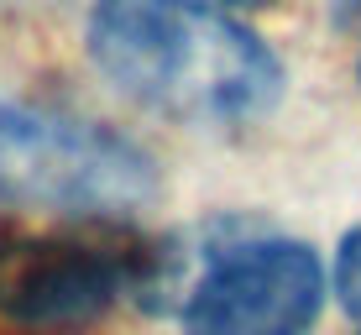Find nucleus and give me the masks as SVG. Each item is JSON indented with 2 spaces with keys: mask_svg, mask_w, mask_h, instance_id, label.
<instances>
[{
  "mask_svg": "<svg viewBox=\"0 0 361 335\" xmlns=\"http://www.w3.org/2000/svg\"><path fill=\"white\" fill-rule=\"evenodd\" d=\"M325 304V262L304 241L220 252L183 304V335H304Z\"/></svg>",
  "mask_w": 361,
  "mask_h": 335,
  "instance_id": "20e7f679",
  "label": "nucleus"
},
{
  "mask_svg": "<svg viewBox=\"0 0 361 335\" xmlns=\"http://www.w3.org/2000/svg\"><path fill=\"white\" fill-rule=\"evenodd\" d=\"M152 252L99 231H0V315L27 330L84 325L147 278Z\"/></svg>",
  "mask_w": 361,
  "mask_h": 335,
  "instance_id": "7ed1b4c3",
  "label": "nucleus"
},
{
  "mask_svg": "<svg viewBox=\"0 0 361 335\" xmlns=\"http://www.w3.org/2000/svg\"><path fill=\"white\" fill-rule=\"evenodd\" d=\"M335 299H341V309L361 325V226L341 236V246H335Z\"/></svg>",
  "mask_w": 361,
  "mask_h": 335,
  "instance_id": "39448f33",
  "label": "nucleus"
},
{
  "mask_svg": "<svg viewBox=\"0 0 361 335\" xmlns=\"http://www.w3.org/2000/svg\"><path fill=\"white\" fill-rule=\"evenodd\" d=\"M356 73H361V63H356Z\"/></svg>",
  "mask_w": 361,
  "mask_h": 335,
  "instance_id": "6e6552de",
  "label": "nucleus"
},
{
  "mask_svg": "<svg viewBox=\"0 0 361 335\" xmlns=\"http://www.w3.org/2000/svg\"><path fill=\"white\" fill-rule=\"evenodd\" d=\"M341 11H345L351 21H361V0H341Z\"/></svg>",
  "mask_w": 361,
  "mask_h": 335,
  "instance_id": "423d86ee",
  "label": "nucleus"
},
{
  "mask_svg": "<svg viewBox=\"0 0 361 335\" xmlns=\"http://www.w3.org/2000/svg\"><path fill=\"white\" fill-rule=\"evenodd\" d=\"M209 6H267V0H209Z\"/></svg>",
  "mask_w": 361,
  "mask_h": 335,
  "instance_id": "0eeeda50",
  "label": "nucleus"
},
{
  "mask_svg": "<svg viewBox=\"0 0 361 335\" xmlns=\"http://www.w3.org/2000/svg\"><path fill=\"white\" fill-rule=\"evenodd\" d=\"M157 194V168L136 142L94 121L0 100V200L79 215H121Z\"/></svg>",
  "mask_w": 361,
  "mask_h": 335,
  "instance_id": "f03ea898",
  "label": "nucleus"
},
{
  "mask_svg": "<svg viewBox=\"0 0 361 335\" xmlns=\"http://www.w3.org/2000/svg\"><path fill=\"white\" fill-rule=\"evenodd\" d=\"M90 58L121 95L183 126H252L288 84L278 53L209 0H99Z\"/></svg>",
  "mask_w": 361,
  "mask_h": 335,
  "instance_id": "f257e3e1",
  "label": "nucleus"
}]
</instances>
